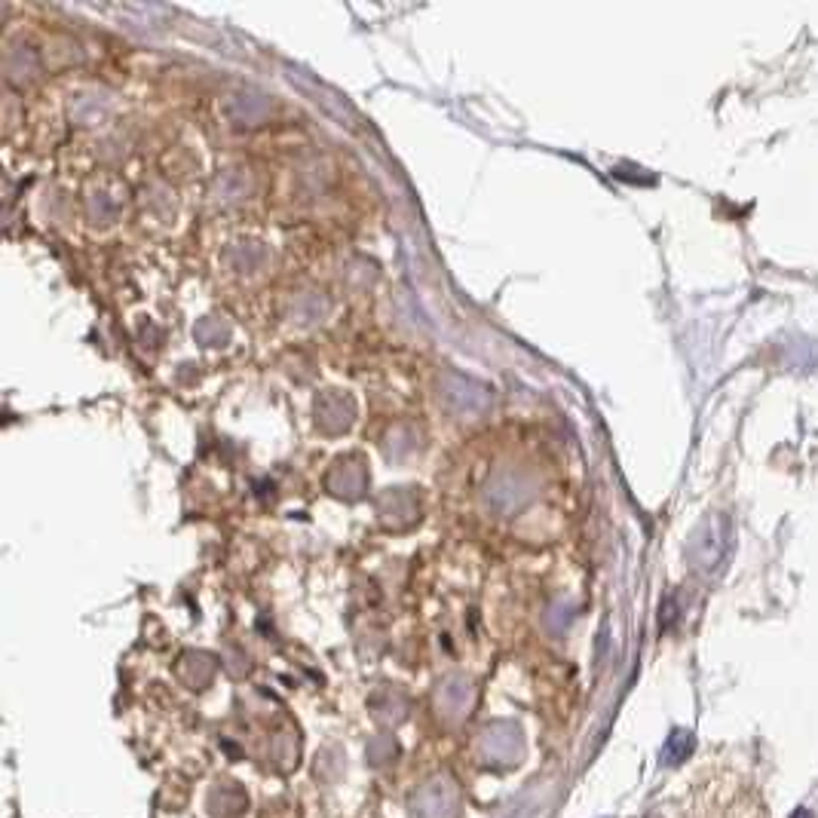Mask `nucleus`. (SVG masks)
<instances>
[{
    "mask_svg": "<svg viewBox=\"0 0 818 818\" xmlns=\"http://www.w3.org/2000/svg\"><path fill=\"white\" fill-rule=\"evenodd\" d=\"M693 751V739L687 733H675L671 742L666 745V764H680Z\"/></svg>",
    "mask_w": 818,
    "mask_h": 818,
    "instance_id": "f257e3e1",
    "label": "nucleus"
},
{
    "mask_svg": "<svg viewBox=\"0 0 818 818\" xmlns=\"http://www.w3.org/2000/svg\"><path fill=\"white\" fill-rule=\"evenodd\" d=\"M791 818H815V815L809 813V809H797V813H794Z\"/></svg>",
    "mask_w": 818,
    "mask_h": 818,
    "instance_id": "f03ea898",
    "label": "nucleus"
}]
</instances>
